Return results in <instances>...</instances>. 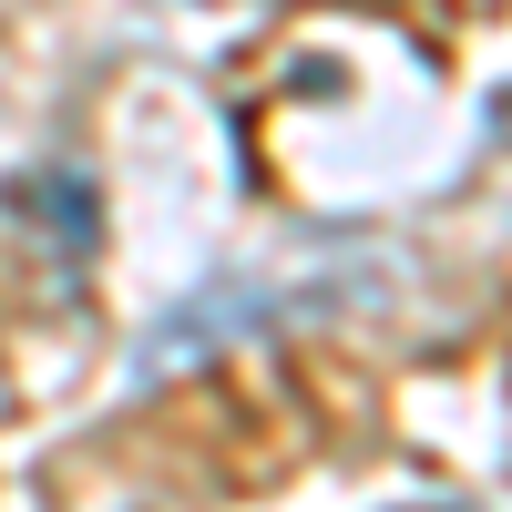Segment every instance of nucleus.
Here are the masks:
<instances>
[{
	"label": "nucleus",
	"instance_id": "f03ea898",
	"mask_svg": "<svg viewBox=\"0 0 512 512\" xmlns=\"http://www.w3.org/2000/svg\"><path fill=\"white\" fill-rule=\"evenodd\" d=\"M0 205H11L31 236H52L62 256H93L103 246V195H93L82 164H21V175L0 185Z\"/></svg>",
	"mask_w": 512,
	"mask_h": 512
},
{
	"label": "nucleus",
	"instance_id": "f257e3e1",
	"mask_svg": "<svg viewBox=\"0 0 512 512\" xmlns=\"http://www.w3.org/2000/svg\"><path fill=\"white\" fill-rule=\"evenodd\" d=\"M349 287H359V277H297V287H277V277H216V287L175 297V308L144 328L134 369L164 379V369H185V359L236 349V338H267V328H297V318H328V308H349Z\"/></svg>",
	"mask_w": 512,
	"mask_h": 512
}]
</instances>
